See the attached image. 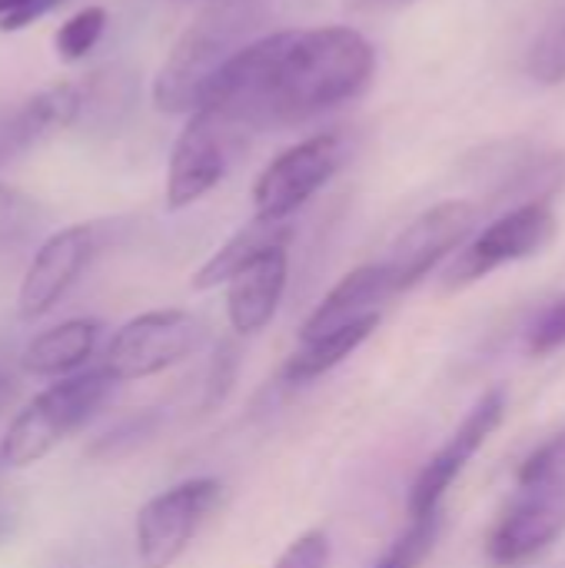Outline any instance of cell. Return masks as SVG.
<instances>
[{
  "instance_id": "obj_22",
  "label": "cell",
  "mask_w": 565,
  "mask_h": 568,
  "mask_svg": "<svg viewBox=\"0 0 565 568\" xmlns=\"http://www.w3.org/2000/svg\"><path fill=\"white\" fill-rule=\"evenodd\" d=\"M526 70L543 87L565 83V0H559L553 17L533 40V47L526 53Z\"/></svg>"
},
{
  "instance_id": "obj_16",
  "label": "cell",
  "mask_w": 565,
  "mask_h": 568,
  "mask_svg": "<svg viewBox=\"0 0 565 568\" xmlns=\"http://www.w3.org/2000/svg\"><path fill=\"white\" fill-rule=\"evenodd\" d=\"M390 296H396V286H393V276H390L386 263L356 266L306 316V323L300 329V343L313 339V336H323V333H333V329H343V326H350V323H356L363 316L380 313V306Z\"/></svg>"
},
{
  "instance_id": "obj_3",
  "label": "cell",
  "mask_w": 565,
  "mask_h": 568,
  "mask_svg": "<svg viewBox=\"0 0 565 568\" xmlns=\"http://www.w3.org/2000/svg\"><path fill=\"white\" fill-rule=\"evenodd\" d=\"M113 386L117 379L100 366L90 373H73L37 393L7 426V436L0 439V463L23 469L50 456L67 436L97 416Z\"/></svg>"
},
{
  "instance_id": "obj_18",
  "label": "cell",
  "mask_w": 565,
  "mask_h": 568,
  "mask_svg": "<svg viewBox=\"0 0 565 568\" xmlns=\"http://www.w3.org/2000/svg\"><path fill=\"white\" fill-rule=\"evenodd\" d=\"M100 339V323L97 320H67L57 323L43 333H37L23 353H20V369L30 376H70L80 369Z\"/></svg>"
},
{
  "instance_id": "obj_24",
  "label": "cell",
  "mask_w": 565,
  "mask_h": 568,
  "mask_svg": "<svg viewBox=\"0 0 565 568\" xmlns=\"http://www.w3.org/2000/svg\"><path fill=\"white\" fill-rule=\"evenodd\" d=\"M103 33H107V10L103 7H83L67 23H60V30L53 33L57 57L67 63L83 60L103 40Z\"/></svg>"
},
{
  "instance_id": "obj_10",
  "label": "cell",
  "mask_w": 565,
  "mask_h": 568,
  "mask_svg": "<svg viewBox=\"0 0 565 568\" xmlns=\"http://www.w3.org/2000/svg\"><path fill=\"white\" fill-rule=\"evenodd\" d=\"M506 389H490L483 393V399L466 413V419L453 429V436L430 456V463L420 469L413 489H410V519L413 516H426L443 509V496L446 489L463 476V469L470 466V459L486 446V439L503 426L506 419Z\"/></svg>"
},
{
  "instance_id": "obj_12",
  "label": "cell",
  "mask_w": 565,
  "mask_h": 568,
  "mask_svg": "<svg viewBox=\"0 0 565 568\" xmlns=\"http://www.w3.org/2000/svg\"><path fill=\"white\" fill-rule=\"evenodd\" d=\"M559 536H565V486L523 489V499L509 506L490 536V559L503 568L523 566L546 552Z\"/></svg>"
},
{
  "instance_id": "obj_5",
  "label": "cell",
  "mask_w": 565,
  "mask_h": 568,
  "mask_svg": "<svg viewBox=\"0 0 565 568\" xmlns=\"http://www.w3.org/2000/svg\"><path fill=\"white\" fill-rule=\"evenodd\" d=\"M223 486L216 479H186L153 496L137 513V562L140 568H170L220 509Z\"/></svg>"
},
{
  "instance_id": "obj_19",
  "label": "cell",
  "mask_w": 565,
  "mask_h": 568,
  "mask_svg": "<svg viewBox=\"0 0 565 568\" xmlns=\"http://www.w3.org/2000/svg\"><path fill=\"white\" fill-rule=\"evenodd\" d=\"M380 326V313L373 316H363L343 329H333V333H323V336H313V339H303L300 349L286 359L283 366V379L286 383H310V379H320L326 376L330 369H336L346 356H353Z\"/></svg>"
},
{
  "instance_id": "obj_7",
  "label": "cell",
  "mask_w": 565,
  "mask_h": 568,
  "mask_svg": "<svg viewBox=\"0 0 565 568\" xmlns=\"http://www.w3.org/2000/svg\"><path fill=\"white\" fill-rule=\"evenodd\" d=\"M346 163V140L340 133H316L263 166L253 183V210L263 220H290L303 210Z\"/></svg>"
},
{
  "instance_id": "obj_4",
  "label": "cell",
  "mask_w": 565,
  "mask_h": 568,
  "mask_svg": "<svg viewBox=\"0 0 565 568\" xmlns=\"http://www.w3.org/2000/svg\"><path fill=\"white\" fill-rule=\"evenodd\" d=\"M556 230H559V220L549 200L523 203V206L500 213L456 253V260L446 270V290L473 286L486 280L490 273H496L500 266L543 253L553 243Z\"/></svg>"
},
{
  "instance_id": "obj_20",
  "label": "cell",
  "mask_w": 565,
  "mask_h": 568,
  "mask_svg": "<svg viewBox=\"0 0 565 568\" xmlns=\"http://www.w3.org/2000/svg\"><path fill=\"white\" fill-rule=\"evenodd\" d=\"M80 87V120L90 130H117L137 103V77L120 63H107Z\"/></svg>"
},
{
  "instance_id": "obj_6",
  "label": "cell",
  "mask_w": 565,
  "mask_h": 568,
  "mask_svg": "<svg viewBox=\"0 0 565 568\" xmlns=\"http://www.w3.org/2000/svg\"><path fill=\"white\" fill-rule=\"evenodd\" d=\"M203 343V323L186 310H153L123 323L107 353L103 369L117 383L157 376L183 363Z\"/></svg>"
},
{
  "instance_id": "obj_17",
  "label": "cell",
  "mask_w": 565,
  "mask_h": 568,
  "mask_svg": "<svg viewBox=\"0 0 565 568\" xmlns=\"http://www.w3.org/2000/svg\"><path fill=\"white\" fill-rule=\"evenodd\" d=\"M293 240V226L290 220H263L253 216V223H246L243 230H236L190 280L193 290H216L223 283H230L236 273H243L253 260H260L263 253L276 250V246H290Z\"/></svg>"
},
{
  "instance_id": "obj_26",
  "label": "cell",
  "mask_w": 565,
  "mask_h": 568,
  "mask_svg": "<svg viewBox=\"0 0 565 568\" xmlns=\"http://www.w3.org/2000/svg\"><path fill=\"white\" fill-rule=\"evenodd\" d=\"M153 423H157L153 413L130 416L123 426H117V429H110L107 436H100V439L90 446V456H93V459H120V456H127L133 446H140V443L153 433Z\"/></svg>"
},
{
  "instance_id": "obj_32",
  "label": "cell",
  "mask_w": 565,
  "mask_h": 568,
  "mask_svg": "<svg viewBox=\"0 0 565 568\" xmlns=\"http://www.w3.org/2000/svg\"><path fill=\"white\" fill-rule=\"evenodd\" d=\"M356 10H396V7H410L413 0H346Z\"/></svg>"
},
{
  "instance_id": "obj_15",
  "label": "cell",
  "mask_w": 565,
  "mask_h": 568,
  "mask_svg": "<svg viewBox=\"0 0 565 568\" xmlns=\"http://www.w3.org/2000/svg\"><path fill=\"white\" fill-rule=\"evenodd\" d=\"M290 276V253L276 246L253 260L243 273H236L226 286V316L240 336H253L276 316Z\"/></svg>"
},
{
  "instance_id": "obj_25",
  "label": "cell",
  "mask_w": 565,
  "mask_h": 568,
  "mask_svg": "<svg viewBox=\"0 0 565 568\" xmlns=\"http://www.w3.org/2000/svg\"><path fill=\"white\" fill-rule=\"evenodd\" d=\"M519 486L523 489H553L565 486V429L546 439L529 459L519 466Z\"/></svg>"
},
{
  "instance_id": "obj_34",
  "label": "cell",
  "mask_w": 565,
  "mask_h": 568,
  "mask_svg": "<svg viewBox=\"0 0 565 568\" xmlns=\"http://www.w3.org/2000/svg\"><path fill=\"white\" fill-rule=\"evenodd\" d=\"M23 3H27V0H0V23H3L7 17H13Z\"/></svg>"
},
{
  "instance_id": "obj_2",
  "label": "cell",
  "mask_w": 565,
  "mask_h": 568,
  "mask_svg": "<svg viewBox=\"0 0 565 568\" xmlns=\"http://www.w3.org/2000/svg\"><path fill=\"white\" fill-rule=\"evenodd\" d=\"M276 0H203L196 20L180 33L153 80V103L163 113H196L220 70L263 37Z\"/></svg>"
},
{
  "instance_id": "obj_28",
  "label": "cell",
  "mask_w": 565,
  "mask_h": 568,
  "mask_svg": "<svg viewBox=\"0 0 565 568\" xmlns=\"http://www.w3.org/2000/svg\"><path fill=\"white\" fill-rule=\"evenodd\" d=\"M565 346V300L553 303L536 323H533V333H529V349L546 356L553 349H563Z\"/></svg>"
},
{
  "instance_id": "obj_30",
  "label": "cell",
  "mask_w": 565,
  "mask_h": 568,
  "mask_svg": "<svg viewBox=\"0 0 565 568\" xmlns=\"http://www.w3.org/2000/svg\"><path fill=\"white\" fill-rule=\"evenodd\" d=\"M67 0H27L13 17H7L3 23H0V30H7V33H13V30H23V27H30L33 20H40V17H47V13H53L57 7H63Z\"/></svg>"
},
{
  "instance_id": "obj_23",
  "label": "cell",
  "mask_w": 565,
  "mask_h": 568,
  "mask_svg": "<svg viewBox=\"0 0 565 568\" xmlns=\"http://www.w3.org/2000/svg\"><path fill=\"white\" fill-rule=\"evenodd\" d=\"M43 223V213L33 196L23 190L0 183V253H13L27 246Z\"/></svg>"
},
{
  "instance_id": "obj_13",
  "label": "cell",
  "mask_w": 565,
  "mask_h": 568,
  "mask_svg": "<svg viewBox=\"0 0 565 568\" xmlns=\"http://www.w3.org/2000/svg\"><path fill=\"white\" fill-rule=\"evenodd\" d=\"M483 170L490 176L493 200L500 203L516 200V206H523V203L549 200L559 186H565V153L533 146L526 140H513L486 150Z\"/></svg>"
},
{
  "instance_id": "obj_1",
  "label": "cell",
  "mask_w": 565,
  "mask_h": 568,
  "mask_svg": "<svg viewBox=\"0 0 565 568\" xmlns=\"http://www.w3.org/2000/svg\"><path fill=\"white\" fill-rule=\"evenodd\" d=\"M373 73L376 50L353 27L273 30L220 70L200 110L240 133L280 130L356 100Z\"/></svg>"
},
{
  "instance_id": "obj_33",
  "label": "cell",
  "mask_w": 565,
  "mask_h": 568,
  "mask_svg": "<svg viewBox=\"0 0 565 568\" xmlns=\"http://www.w3.org/2000/svg\"><path fill=\"white\" fill-rule=\"evenodd\" d=\"M13 529H17V513L0 499V542H3V539H10V536H13Z\"/></svg>"
},
{
  "instance_id": "obj_8",
  "label": "cell",
  "mask_w": 565,
  "mask_h": 568,
  "mask_svg": "<svg viewBox=\"0 0 565 568\" xmlns=\"http://www.w3.org/2000/svg\"><path fill=\"white\" fill-rule=\"evenodd\" d=\"M243 133L230 126L213 110L190 113L186 126L180 130L170 166H167V206L186 210L196 200H203L210 190H216L230 170L233 150L240 146Z\"/></svg>"
},
{
  "instance_id": "obj_14",
  "label": "cell",
  "mask_w": 565,
  "mask_h": 568,
  "mask_svg": "<svg viewBox=\"0 0 565 568\" xmlns=\"http://www.w3.org/2000/svg\"><path fill=\"white\" fill-rule=\"evenodd\" d=\"M80 120V87L53 83L20 103H0V166L33 150L43 136Z\"/></svg>"
},
{
  "instance_id": "obj_31",
  "label": "cell",
  "mask_w": 565,
  "mask_h": 568,
  "mask_svg": "<svg viewBox=\"0 0 565 568\" xmlns=\"http://www.w3.org/2000/svg\"><path fill=\"white\" fill-rule=\"evenodd\" d=\"M17 389H20V386H17V379H13L7 369H0V413L17 399Z\"/></svg>"
},
{
  "instance_id": "obj_27",
  "label": "cell",
  "mask_w": 565,
  "mask_h": 568,
  "mask_svg": "<svg viewBox=\"0 0 565 568\" xmlns=\"http://www.w3.org/2000/svg\"><path fill=\"white\" fill-rule=\"evenodd\" d=\"M330 552H333L330 536L313 529V532H303L296 542H290L273 568H330Z\"/></svg>"
},
{
  "instance_id": "obj_29",
  "label": "cell",
  "mask_w": 565,
  "mask_h": 568,
  "mask_svg": "<svg viewBox=\"0 0 565 568\" xmlns=\"http://www.w3.org/2000/svg\"><path fill=\"white\" fill-rule=\"evenodd\" d=\"M230 379H233V349L223 346L220 356L213 359V369H210V383H206V406L220 403L230 389Z\"/></svg>"
},
{
  "instance_id": "obj_11",
  "label": "cell",
  "mask_w": 565,
  "mask_h": 568,
  "mask_svg": "<svg viewBox=\"0 0 565 568\" xmlns=\"http://www.w3.org/2000/svg\"><path fill=\"white\" fill-rule=\"evenodd\" d=\"M97 243L100 236H97V226L90 223H77L47 236L23 273V283L17 293L20 316L40 320L43 313H50L67 296V290L80 280V273L90 266Z\"/></svg>"
},
{
  "instance_id": "obj_21",
  "label": "cell",
  "mask_w": 565,
  "mask_h": 568,
  "mask_svg": "<svg viewBox=\"0 0 565 568\" xmlns=\"http://www.w3.org/2000/svg\"><path fill=\"white\" fill-rule=\"evenodd\" d=\"M440 532H443V509L413 516L410 526L393 539V546L373 562V568H420L436 549Z\"/></svg>"
},
{
  "instance_id": "obj_9",
  "label": "cell",
  "mask_w": 565,
  "mask_h": 568,
  "mask_svg": "<svg viewBox=\"0 0 565 568\" xmlns=\"http://www.w3.org/2000/svg\"><path fill=\"white\" fill-rule=\"evenodd\" d=\"M480 203L473 200H443L436 206H430L426 213H420L393 243L390 256L383 260L396 293L413 290L416 283H423L446 256H453L456 250H463L480 226Z\"/></svg>"
}]
</instances>
